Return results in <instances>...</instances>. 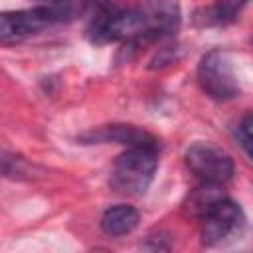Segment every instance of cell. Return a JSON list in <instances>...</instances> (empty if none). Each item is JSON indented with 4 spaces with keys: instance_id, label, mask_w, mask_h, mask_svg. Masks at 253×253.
<instances>
[{
    "instance_id": "1",
    "label": "cell",
    "mask_w": 253,
    "mask_h": 253,
    "mask_svg": "<svg viewBox=\"0 0 253 253\" xmlns=\"http://www.w3.org/2000/svg\"><path fill=\"white\" fill-rule=\"evenodd\" d=\"M178 0H140L130 8L113 4L93 12L87 36L93 42H126L140 43L172 36L180 28Z\"/></svg>"
},
{
    "instance_id": "2",
    "label": "cell",
    "mask_w": 253,
    "mask_h": 253,
    "mask_svg": "<svg viewBox=\"0 0 253 253\" xmlns=\"http://www.w3.org/2000/svg\"><path fill=\"white\" fill-rule=\"evenodd\" d=\"M156 168L158 146H128L113 164L111 186L119 194L140 196L148 190Z\"/></svg>"
},
{
    "instance_id": "3",
    "label": "cell",
    "mask_w": 253,
    "mask_h": 253,
    "mask_svg": "<svg viewBox=\"0 0 253 253\" xmlns=\"http://www.w3.org/2000/svg\"><path fill=\"white\" fill-rule=\"evenodd\" d=\"M198 83L213 101H231L239 97V83L235 79L231 59L221 49H211L200 59Z\"/></svg>"
},
{
    "instance_id": "4",
    "label": "cell",
    "mask_w": 253,
    "mask_h": 253,
    "mask_svg": "<svg viewBox=\"0 0 253 253\" xmlns=\"http://www.w3.org/2000/svg\"><path fill=\"white\" fill-rule=\"evenodd\" d=\"M188 170L200 180L210 184H225L233 178V158L210 142H196L184 154Z\"/></svg>"
},
{
    "instance_id": "5",
    "label": "cell",
    "mask_w": 253,
    "mask_h": 253,
    "mask_svg": "<svg viewBox=\"0 0 253 253\" xmlns=\"http://www.w3.org/2000/svg\"><path fill=\"white\" fill-rule=\"evenodd\" d=\"M204 245H217L231 237H237L245 227V213L239 204L223 196L217 200L200 219Z\"/></svg>"
},
{
    "instance_id": "6",
    "label": "cell",
    "mask_w": 253,
    "mask_h": 253,
    "mask_svg": "<svg viewBox=\"0 0 253 253\" xmlns=\"http://www.w3.org/2000/svg\"><path fill=\"white\" fill-rule=\"evenodd\" d=\"M57 22H59L57 16L45 4H38L34 8L16 10V12H4L0 18V40L4 43L20 42L40 34L42 30Z\"/></svg>"
},
{
    "instance_id": "7",
    "label": "cell",
    "mask_w": 253,
    "mask_h": 253,
    "mask_svg": "<svg viewBox=\"0 0 253 253\" xmlns=\"http://www.w3.org/2000/svg\"><path fill=\"white\" fill-rule=\"evenodd\" d=\"M85 144H99V142H115L123 146H158V140L144 128L132 125H107L97 130H89L79 136Z\"/></svg>"
},
{
    "instance_id": "8",
    "label": "cell",
    "mask_w": 253,
    "mask_h": 253,
    "mask_svg": "<svg viewBox=\"0 0 253 253\" xmlns=\"http://www.w3.org/2000/svg\"><path fill=\"white\" fill-rule=\"evenodd\" d=\"M140 221V213L136 208L126 204H117L107 208L101 215V229L109 237H123L128 235Z\"/></svg>"
},
{
    "instance_id": "9",
    "label": "cell",
    "mask_w": 253,
    "mask_h": 253,
    "mask_svg": "<svg viewBox=\"0 0 253 253\" xmlns=\"http://www.w3.org/2000/svg\"><path fill=\"white\" fill-rule=\"evenodd\" d=\"M223 184H210V182H202L198 188H194L188 198H186V204H184V210L188 211V215L192 217H198L202 219L204 213L217 202L221 200L225 194H223Z\"/></svg>"
},
{
    "instance_id": "10",
    "label": "cell",
    "mask_w": 253,
    "mask_h": 253,
    "mask_svg": "<svg viewBox=\"0 0 253 253\" xmlns=\"http://www.w3.org/2000/svg\"><path fill=\"white\" fill-rule=\"evenodd\" d=\"M247 4V0H215L213 6L206 8L202 14H196V22L204 24V26H211V24H227L231 20H235V16L239 14V10Z\"/></svg>"
},
{
    "instance_id": "11",
    "label": "cell",
    "mask_w": 253,
    "mask_h": 253,
    "mask_svg": "<svg viewBox=\"0 0 253 253\" xmlns=\"http://www.w3.org/2000/svg\"><path fill=\"white\" fill-rule=\"evenodd\" d=\"M30 172H32V166L22 156L2 152V174L6 178H14V180L30 178Z\"/></svg>"
},
{
    "instance_id": "12",
    "label": "cell",
    "mask_w": 253,
    "mask_h": 253,
    "mask_svg": "<svg viewBox=\"0 0 253 253\" xmlns=\"http://www.w3.org/2000/svg\"><path fill=\"white\" fill-rule=\"evenodd\" d=\"M180 59V49L176 45H168V47H162L148 63V69H162V67H168L172 63H176Z\"/></svg>"
},
{
    "instance_id": "13",
    "label": "cell",
    "mask_w": 253,
    "mask_h": 253,
    "mask_svg": "<svg viewBox=\"0 0 253 253\" xmlns=\"http://www.w3.org/2000/svg\"><path fill=\"white\" fill-rule=\"evenodd\" d=\"M235 136H237V140H239V144H241V148L247 152V156L253 160V138L251 136H247V134H243L241 130H237L235 132Z\"/></svg>"
},
{
    "instance_id": "14",
    "label": "cell",
    "mask_w": 253,
    "mask_h": 253,
    "mask_svg": "<svg viewBox=\"0 0 253 253\" xmlns=\"http://www.w3.org/2000/svg\"><path fill=\"white\" fill-rule=\"evenodd\" d=\"M239 130H241L243 134H247V136H251V138H253V113H249V115H245V117H243Z\"/></svg>"
}]
</instances>
